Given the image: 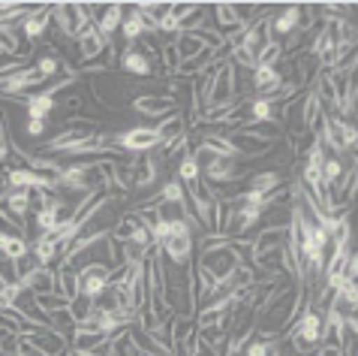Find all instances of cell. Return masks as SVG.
Returning <instances> with one entry per match:
<instances>
[{"label":"cell","mask_w":358,"mask_h":356,"mask_svg":"<svg viewBox=\"0 0 358 356\" xmlns=\"http://www.w3.org/2000/svg\"><path fill=\"white\" fill-rule=\"evenodd\" d=\"M36 269H43V266H39V260L36 256L27 251L22 260H15V281H24V278H31V275L36 272Z\"/></svg>","instance_id":"4dcf8cb0"},{"label":"cell","mask_w":358,"mask_h":356,"mask_svg":"<svg viewBox=\"0 0 358 356\" xmlns=\"http://www.w3.org/2000/svg\"><path fill=\"white\" fill-rule=\"evenodd\" d=\"M3 290H6V281H3V278H0V293H3Z\"/></svg>","instance_id":"f35d334b"},{"label":"cell","mask_w":358,"mask_h":356,"mask_svg":"<svg viewBox=\"0 0 358 356\" xmlns=\"http://www.w3.org/2000/svg\"><path fill=\"white\" fill-rule=\"evenodd\" d=\"M124 15H127V4H106L103 15L96 18V31L106 43H115V34L121 31L124 25Z\"/></svg>","instance_id":"4fadbf2b"},{"label":"cell","mask_w":358,"mask_h":356,"mask_svg":"<svg viewBox=\"0 0 358 356\" xmlns=\"http://www.w3.org/2000/svg\"><path fill=\"white\" fill-rule=\"evenodd\" d=\"M55 293L64 296L66 302H73L78 296V272L73 266H57L55 269Z\"/></svg>","instance_id":"d6986e66"},{"label":"cell","mask_w":358,"mask_h":356,"mask_svg":"<svg viewBox=\"0 0 358 356\" xmlns=\"http://www.w3.org/2000/svg\"><path fill=\"white\" fill-rule=\"evenodd\" d=\"M211 22H214V31L220 34L223 39H232L244 31V25H241V18H238L235 13V6L232 4H211Z\"/></svg>","instance_id":"30bf717a"},{"label":"cell","mask_w":358,"mask_h":356,"mask_svg":"<svg viewBox=\"0 0 358 356\" xmlns=\"http://www.w3.org/2000/svg\"><path fill=\"white\" fill-rule=\"evenodd\" d=\"M154 205H178V209H187V187L178 182V178H169V182L154 193Z\"/></svg>","instance_id":"ac0fdd59"},{"label":"cell","mask_w":358,"mask_h":356,"mask_svg":"<svg viewBox=\"0 0 358 356\" xmlns=\"http://www.w3.org/2000/svg\"><path fill=\"white\" fill-rule=\"evenodd\" d=\"M15 356H45V353L39 350V348H34V344H31V341H27L24 335H22V341H18V350H15Z\"/></svg>","instance_id":"8d00e7d4"},{"label":"cell","mask_w":358,"mask_h":356,"mask_svg":"<svg viewBox=\"0 0 358 356\" xmlns=\"http://www.w3.org/2000/svg\"><path fill=\"white\" fill-rule=\"evenodd\" d=\"M48 27H52V4H43V6L36 4L34 13H27V18H24L22 25H18V31H22L24 43L36 46L39 39H45Z\"/></svg>","instance_id":"8992f818"},{"label":"cell","mask_w":358,"mask_h":356,"mask_svg":"<svg viewBox=\"0 0 358 356\" xmlns=\"http://www.w3.org/2000/svg\"><path fill=\"white\" fill-rule=\"evenodd\" d=\"M157 136H160V148H166V145H172L178 136H184L187 133V121H184V112H169L166 118H160L157 121Z\"/></svg>","instance_id":"9a60e30c"},{"label":"cell","mask_w":358,"mask_h":356,"mask_svg":"<svg viewBox=\"0 0 358 356\" xmlns=\"http://www.w3.org/2000/svg\"><path fill=\"white\" fill-rule=\"evenodd\" d=\"M34 70L39 73L48 82V78H55V76H61L64 70V64H61V57H57V52H45V55H39L36 57V64H34Z\"/></svg>","instance_id":"484cf974"},{"label":"cell","mask_w":358,"mask_h":356,"mask_svg":"<svg viewBox=\"0 0 358 356\" xmlns=\"http://www.w3.org/2000/svg\"><path fill=\"white\" fill-rule=\"evenodd\" d=\"M280 61H283V48H280L277 39H271V43L259 52V57H256V67H277Z\"/></svg>","instance_id":"f546056e"},{"label":"cell","mask_w":358,"mask_h":356,"mask_svg":"<svg viewBox=\"0 0 358 356\" xmlns=\"http://www.w3.org/2000/svg\"><path fill=\"white\" fill-rule=\"evenodd\" d=\"M283 245H286V226H262L253 235V256L271 248H283Z\"/></svg>","instance_id":"e0dca14e"},{"label":"cell","mask_w":358,"mask_h":356,"mask_svg":"<svg viewBox=\"0 0 358 356\" xmlns=\"http://www.w3.org/2000/svg\"><path fill=\"white\" fill-rule=\"evenodd\" d=\"M301 27V4H286L283 9L268 15V31H271V39L277 36H289Z\"/></svg>","instance_id":"9c48e42d"},{"label":"cell","mask_w":358,"mask_h":356,"mask_svg":"<svg viewBox=\"0 0 358 356\" xmlns=\"http://www.w3.org/2000/svg\"><path fill=\"white\" fill-rule=\"evenodd\" d=\"M6 163H9V142H0V172L6 170Z\"/></svg>","instance_id":"74e56055"},{"label":"cell","mask_w":358,"mask_h":356,"mask_svg":"<svg viewBox=\"0 0 358 356\" xmlns=\"http://www.w3.org/2000/svg\"><path fill=\"white\" fill-rule=\"evenodd\" d=\"M160 251H163V256H169L175 266H190L193 263V254H196V233L187 226V230H181V233H172L169 239L160 245Z\"/></svg>","instance_id":"277c9868"},{"label":"cell","mask_w":358,"mask_h":356,"mask_svg":"<svg viewBox=\"0 0 358 356\" xmlns=\"http://www.w3.org/2000/svg\"><path fill=\"white\" fill-rule=\"evenodd\" d=\"M151 338L160 344L163 350H172L175 348V317H166L154 326V332H151Z\"/></svg>","instance_id":"83f0119b"},{"label":"cell","mask_w":358,"mask_h":356,"mask_svg":"<svg viewBox=\"0 0 358 356\" xmlns=\"http://www.w3.org/2000/svg\"><path fill=\"white\" fill-rule=\"evenodd\" d=\"M117 67H121L124 76H133V78H151L157 70V64L138 46H127L124 55L117 57Z\"/></svg>","instance_id":"52a82bcc"},{"label":"cell","mask_w":358,"mask_h":356,"mask_svg":"<svg viewBox=\"0 0 358 356\" xmlns=\"http://www.w3.org/2000/svg\"><path fill=\"white\" fill-rule=\"evenodd\" d=\"M103 341H106V335H103V332L87 329V326H76L73 338H69V350H78V353H94V350H96Z\"/></svg>","instance_id":"44dd1931"},{"label":"cell","mask_w":358,"mask_h":356,"mask_svg":"<svg viewBox=\"0 0 358 356\" xmlns=\"http://www.w3.org/2000/svg\"><path fill=\"white\" fill-rule=\"evenodd\" d=\"M199 6H202V4H172V9H169V13H172L178 22H184V18H190Z\"/></svg>","instance_id":"d590c367"},{"label":"cell","mask_w":358,"mask_h":356,"mask_svg":"<svg viewBox=\"0 0 358 356\" xmlns=\"http://www.w3.org/2000/svg\"><path fill=\"white\" fill-rule=\"evenodd\" d=\"M22 284H24L34 296L55 293V269H48V266H43V269H36V272L31 275V278H24Z\"/></svg>","instance_id":"7402d4cb"},{"label":"cell","mask_w":358,"mask_h":356,"mask_svg":"<svg viewBox=\"0 0 358 356\" xmlns=\"http://www.w3.org/2000/svg\"><path fill=\"white\" fill-rule=\"evenodd\" d=\"M76 46H78V57H82V61H96L108 43L99 36L96 25H85L82 31H78V36H76Z\"/></svg>","instance_id":"5bb4252c"},{"label":"cell","mask_w":358,"mask_h":356,"mask_svg":"<svg viewBox=\"0 0 358 356\" xmlns=\"http://www.w3.org/2000/svg\"><path fill=\"white\" fill-rule=\"evenodd\" d=\"M66 308H69V314H73V320H76V323H85V320H87V314L94 311V302L87 299V296H76V299L69 302Z\"/></svg>","instance_id":"1f68e13d"},{"label":"cell","mask_w":358,"mask_h":356,"mask_svg":"<svg viewBox=\"0 0 358 356\" xmlns=\"http://www.w3.org/2000/svg\"><path fill=\"white\" fill-rule=\"evenodd\" d=\"M78 272V296H87L91 302H96L99 296L108 290V266L103 263H85Z\"/></svg>","instance_id":"3957f363"},{"label":"cell","mask_w":358,"mask_h":356,"mask_svg":"<svg viewBox=\"0 0 358 356\" xmlns=\"http://www.w3.org/2000/svg\"><path fill=\"white\" fill-rule=\"evenodd\" d=\"M175 178L181 182L184 187H193L199 178H202V170L196 166V160L190 154H184V157H178V172H175Z\"/></svg>","instance_id":"d4e9b609"},{"label":"cell","mask_w":358,"mask_h":356,"mask_svg":"<svg viewBox=\"0 0 358 356\" xmlns=\"http://www.w3.org/2000/svg\"><path fill=\"white\" fill-rule=\"evenodd\" d=\"M27 341L34 344V348H39L45 356H61L64 350H69V341L64 338L61 332H55V329H45V326H36L34 332H27L24 335Z\"/></svg>","instance_id":"8fae6325"},{"label":"cell","mask_w":358,"mask_h":356,"mask_svg":"<svg viewBox=\"0 0 358 356\" xmlns=\"http://www.w3.org/2000/svg\"><path fill=\"white\" fill-rule=\"evenodd\" d=\"M36 305H39V308H43L45 314H48V317H52V314L55 311H61V308H66V299H64V296H57V293H45V296H36Z\"/></svg>","instance_id":"d6a6232c"},{"label":"cell","mask_w":358,"mask_h":356,"mask_svg":"<svg viewBox=\"0 0 358 356\" xmlns=\"http://www.w3.org/2000/svg\"><path fill=\"white\" fill-rule=\"evenodd\" d=\"M0 356H6V353H0Z\"/></svg>","instance_id":"ab89813d"},{"label":"cell","mask_w":358,"mask_h":356,"mask_svg":"<svg viewBox=\"0 0 358 356\" xmlns=\"http://www.w3.org/2000/svg\"><path fill=\"white\" fill-rule=\"evenodd\" d=\"M24 112H27V118H34V121H48V118L57 112V100L48 94H27Z\"/></svg>","instance_id":"2e32d148"},{"label":"cell","mask_w":358,"mask_h":356,"mask_svg":"<svg viewBox=\"0 0 358 356\" xmlns=\"http://www.w3.org/2000/svg\"><path fill=\"white\" fill-rule=\"evenodd\" d=\"M343 172H346V160H343V157L325 154V160H322V182L325 184H337Z\"/></svg>","instance_id":"f1b7e54d"},{"label":"cell","mask_w":358,"mask_h":356,"mask_svg":"<svg viewBox=\"0 0 358 356\" xmlns=\"http://www.w3.org/2000/svg\"><path fill=\"white\" fill-rule=\"evenodd\" d=\"M121 34H124V43H127V46H136L142 36H151V34H148V25H145V15L136 9V4H133L130 13L124 15Z\"/></svg>","instance_id":"ffe728a7"},{"label":"cell","mask_w":358,"mask_h":356,"mask_svg":"<svg viewBox=\"0 0 358 356\" xmlns=\"http://www.w3.org/2000/svg\"><path fill=\"white\" fill-rule=\"evenodd\" d=\"M112 148L121 154H151L160 148V136L154 127H130V130H117L112 133Z\"/></svg>","instance_id":"6da1fadb"},{"label":"cell","mask_w":358,"mask_h":356,"mask_svg":"<svg viewBox=\"0 0 358 356\" xmlns=\"http://www.w3.org/2000/svg\"><path fill=\"white\" fill-rule=\"evenodd\" d=\"M160 170H163V163L151 154H142L138 160L133 163V187L136 191H145V187H154L157 184V178H160Z\"/></svg>","instance_id":"7c38bea8"},{"label":"cell","mask_w":358,"mask_h":356,"mask_svg":"<svg viewBox=\"0 0 358 356\" xmlns=\"http://www.w3.org/2000/svg\"><path fill=\"white\" fill-rule=\"evenodd\" d=\"M277 344H280V338H253L244 344V350L238 356H274L277 353Z\"/></svg>","instance_id":"4316f807"},{"label":"cell","mask_w":358,"mask_h":356,"mask_svg":"<svg viewBox=\"0 0 358 356\" xmlns=\"http://www.w3.org/2000/svg\"><path fill=\"white\" fill-rule=\"evenodd\" d=\"M130 109L142 118H166L169 112H178V100L175 97H166V94H138L130 100Z\"/></svg>","instance_id":"5b68a950"},{"label":"cell","mask_w":358,"mask_h":356,"mask_svg":"<svg viewBox=\"0 0 358 356\" xmlns=\"http://www.w3.org/2000/svg\"><path fill=\"white\" fill-rule=\"evenodd\" d=\"M202 269H208L217 278V284H226L229 275H232L238 266H241V260L235 256V251L229 248V245H211V248H199V260H196Z\"/></svg>","instance_id":"7a4b0ae2"},{"label":"cell","mask_w":358,"mask_h":356,"mask_svg":"<svg viewBox=\"0 0 358 356\" xmlns=\"http://www.w3.org/2000/svg\"><path fill=\"white\" fill-rule=\"evenodd\" d=\"M52 25H57V34H61L64 39H73L76 43L78 31H82L87 22H82L76 4H52Z\"/></svg>","instance_id":"ba28073f"},{"label":"cell","mask_w":358,"mask_h":356,"mask_svg":"<svg viewBox=\"0 0 358 356\" xmlns=\"http://www.w3.org/2000/svg\"><path fill=\"white\" fill-rule=\"evenodd\" d=\"M172 46L178 48V57H181V64L193 61V57H199V55L205 52V46L196 39V34H178V36L172 39Z\"/></svg>","instance_id":"603a6c76"},{"label":"cell","mask_w":358,"mask_h":356,"mask_svg":"<svg viewBox=\"0 0 358 356\" xmlns=\"http://www.w3.org/2000/svg\"><path fill=\"white\" fill-rule=\"evenodd\" d=\"M24 130H27V136H31V139H43L45 136V130H48V121H34V118H27V124H24Z\"/></svg>","instance_id":"e575fe53"},{"label":"cell","mask_w":358,"mask_h":356,"mask_svg":"<svg viewBox=\"0 0 358 356\" xmlns=\"http://www.w3.org/2000/svg\"><path fill=\"white\" fill-rule=\"evenodd\" d=\"M31 251V242L24 239V235H0V256H6V260H22V256Z\"/></svg>","instance_id":"cb8c5ba5"},{"label":"cell","mask_w":358,"mask_h":356,"mask_svg":"<svg viewBox=\"0 0 358 356\" xmlns=\"http://www.w3.org/2000/svg\"><path fill=\"white\" fill-rule=\"evenodd\" d=\"M157 34H166V36H178L181 34V22L169 13V15H163L160 22H157Z\"/></svg>","instance_id":"836d02e7"}]
</instances>
